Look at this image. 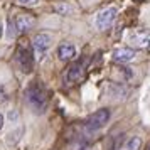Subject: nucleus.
Wrapping results in <instances>:
<instances>
[{"mask_svg":"<svg viewBox=\"0 0 150 150\" xmlns=\"http://www.w3.org/2000/svg\"><path fill=\"white\" fill-rule=\"evenodd\" d=\"M54 12H57L59 15H69L71 12H74L76 8L73 4H69V2H59V4H56L54 7Z\"/></svg>","mask_w":150,"mask_h":150,"instance_id":"obj_11","label":"nucleus"},{"mask_svg":"<svg viewBox=\"0 0 150 150\" xmlns=\"http://www.w3.org/2000/svg\"><path fill=\"white\" fill-rule=\"evenodd\" d=\"M19 4H22V5H37L39 4V0H19Z\"/></svg>","mask_w":150,"mask_h":150,"instance_id":"obj_13","label":"nucleus"},{"mask_svg":"<svg viewBox=\"0 0 150 150\" xmlns=\"http://www.w3.org/2000/svg\"><path fill=\"white\" fill-rule=\"evenodd\" d=\"M149 150H150V145H149Z\"/></svg>","mask_w":150,"mask_h":150,"instance_id":"obj_16","label":"nucleus"},{"mask_svg":"<svg viewBox=\"0 0 150 150\" xmlns=\"http://www.w3.org/2000/svg\"><path fill=\"white\" fill-rule=\"evenodd\" d=\"M0 37H2V25H0Z\"/></svg>","mask_w":150,"mask_h":150,"instance_id":"obj_15","label":"nucleus"},{"mask_svg":"<svg viewBox=\"0 0 150 150\" xmlns=\"http://www.w3.org/2000/svg\"><path fill=\"white\" fill-rule=\"evenodd\" d=\"M116 14H118L116 7H106V8H103L101 12H98L96 17H95L96 29H98V30H106V29L115 22Z\"/></svg>","mask_w":150,"mask_h":150,"instance_id":"obj_3","label":"nucleus"},{"mask_svg":"<svg viewBox=\"0 0 150 150\" xmlns=\"http://www.w3.org/2000/svg\"><path fill=\"white\" fill-rule=\"evenodd\" d=\"M108 120H110L108 110H98L96 113H93V115L86 120L84 125H86L88 130H98V128H101V127H105V125L108 123Z\"/></svg>","mask_w":150,"mask_h":150,"instance_id":"obj_6","label":"nucleus"},{"mask_svg":"<svg viewBox=\"0 0 150 150\" xmlns=\"http://www.w3.org/2000/svg\"><path fill=\"white\" fill-rule=\"evenodd\" d=\"M15 62L22 73L29 74L32 68H34V56L32 51L25 46V44H19V47L15 49Z\"/></svg>","mask_w":150,"mask_h":150,"instance_id":"obj_2","label":"nucleus"},{"mask_svg":"<svg viewBox=\"0 0 150 150\" xmlns=\"http://www.w3.org/2000/svg\"><path fill=\"white\" fill-rule=\"evenodd\" d=\"M84 74H86V68H84V61H76L71 68L68 69L66 73V83L69 86L73 84H79V83L84 79Z\"/></svg>","mask_w":150,"mask_h":150,"instance_id":"obj_4","label":"nucleus"},{"mask_svg":"<svg viewBox=\"0 0 150 150\" xmlns=\"http://www.w3.org/2000/svg\"><path fill=\"white\" fill-rule=\"evenodd\" d=\"M74 56H76V47L73 42H62L57 47V57L61 61H71V59H74Z\"/></svg>","mask_w":150,"mask_h":150,"instance_id":"obj_10","label":"nucleus"},{"mask_svg":"<svg viewBox=\"0 0 150 150\" xmlns=\"http://www.w3.org/2000/svg\"><path fill=\"white\" fill-rule=\"evenodd\" d=\"M128 42L133 47L147 49L150 47V30H135L128 35Z\"/></svg>","mask_w":150,"mask_h":150,"instance_id":"obj_7","label":"nucleus"},{"mask_svg":"<svg viewBox=\"0 0 150 150\" xmlns=\"http://www.w3.org/2000/svg\"><path fill=\"white\" fill-rule=\"evenodd\" d=\"M142 149V138L140 137H130L123 145V150H140Z\"/></svg>","mask_w":150,"mask_h":150,"instance_id":"obj_12","label":"nucleus"},{"mask_svg":"<svg viewBox=\"0 0 150 150\" xmlns=\"http://www.w3.org/2000/svg\"><path fill=\"white\" fill-rule=\"evenodd\" d=\"M111 57L116 62H130L137 57V51L135 49H130V47H118L113 51Z\"/></svg>","mask_w":150,"mask_h":150,"instance_id":"obj_9","label":"nucleus"},{"mask_svg":"<svg viewBox=\"0 0 150 150\" xmlns=\"http://www.w3.org/2000/svg\"><path fill=\"white\" fill-rule=\"evenodd\" d=\"M14 24H15L17 32H19V34H24V32H27V30H30V29L34 27L35 19L32 17V15H29V14H19L17 17H15Z\"/></svg>","mask_w":150,"mask_h":150,"instance_id":"obj_8","label":"nucleus"},{"mask_svg":"<svg viewBox=\"0 0 150 150\" xmlns=\"http://www.w3.org/2000/svg\"><path fill=\"white\" fill-rule=\"evenodd\" d=\"M4 123H5V120H4V115L0 113V130L4 128Z\"/></svg>","mask_w":150,"mask_h":150,"instance_id":"obj_14","label":"nucleus"},{"mask_svg":"<svg viewBox=\"0 0 150 150\" xmlns=\"http://www.w3.org/2000/svg\"><path fill=\"white\" fill-rule=\"evenodd\" d=\"M25 100H27L29 106L32 108L34 113L42 115L49 105V96H47V89L42 84L41 81H32L25 89Z\"/></svg>","mask_w":150,"mask_h":150,"instance_id":"obj_1","label":"nucleus"},{"mask_svg":"<svg viewBox=\"0 0 150 150\" xmlns=\"http://www.w3.org/2000/svg\"><path fill=\"white\" fill-rule=\"evenodd\" d=\"M51 47V35L49 34H37L32 39V49H34V54L37 56V59L41 61L42 57L46 56V52Z\"/></svg>","mask_w":150,"mask_h":150,"instance_id":"obj_5","label":"nucleus"}]
</instances>
